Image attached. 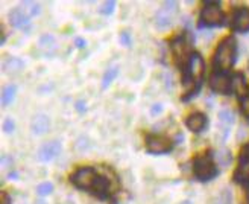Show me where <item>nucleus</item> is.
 <instances>
[{
    "instance_id": "f257e3e1",
    "label": "nucleus",
    "mask_w": 249,
    "mask_h": 204,
    "mask_svg": "<svg viewBox=\"0 0 249 204\" xmlns=\"http://www.w3.org/2000/svg\"><path fill=\"white\" fill-rule=\"evenodd\" d=\"M235 40L232 37H227L223 40L216 54H214V66L216 69H219L220 72H227L228 69H231V66L234 64V60H235Z\"/></svg>"
},
{
    "instance_id": "f03ea898",
    "label": "nucleus",
    "mask_w": 249,
    "mask_h": 204,
    "mask_svg": "<svg viewBox=\"0 0 249 204\" xmlns=\"http://www.w3.org/2000/svg\"><path fill=\"white\" fill-rule=\"evenodd\" d=\"M204 72H205V64H204L202 57L199 54L190 55L189 64H187V75H185V80H184V85L187 88V96L195 92L196 84L201 81Z\"/></svg>"
},
{
    "instance_id": "7ed1b4c3",
    "label": "nucleus",
    "mask_w": 249,
    "mask_h": 204,
    "mask_svg": "<svg viewBox=\"0 0 249 204\" xmlns=\"http://www.w3.org/2000/svg\"><path fill=\"white\" fill-rule=\"evenodd\" d=\"M217 174V169H216V164L211 159V156L208 154H204V156H199L196 160H195V175L199 178V180H211L214 175Z\"/></svg>"
},
{
    "instance_id": "20e7f679",
    "label": "nucleus",
    "mask_w": 249,
    "mask_h": 204,
    "mask_svg": "<svg viewBox=\"0 0 249 204\" xmlns=\"http://www.w3.org/2000/svg\"><path fill=\"white\" fill-rule=\"evenodd\" d=\"M99 177L93 168H81L71 175V183L79 189H94Z\"/></svg>"
},
{
    "instance_id": "39448f33",
    "label": "nucleus",
    "mask_w": 249,
    "mask_h": 204,
    "mask_svg": "<svg viewBox=\"0 0 249 204\" xmlns=\"http://www.w3.org/2000/svg\"><path fill=\"white\" fill-rule=\"evenodd\" d=\"M178 12V5L177 2H164L163 8H161L157 16H155V24L158 28H169L170 24L173 23V19H175V14Z\"/></svg>"
},
{
    "instance_id": "423d86ee",
    "label": "nucleus",
    "mask_w": 249,
    "mask_h": 204,
    "mask_svg": "<svg viewBox=\"0 0 249 204\" xmlns=\"http://www.w3.org/2000/svg\"><path fill=\"white\" fill-rule=\"evenodd\" d=\"M172 146H173L172 140L164 136L154 134L146 139V148L152 154H164V152H169L172 149Z\"/></svg>"
},
{
    "instance_id": "0eeeda50",
    "label": "nucleus",
    "mask_w": 249,
    "mask_h": 204,
    "mask_svg": "<svg viewBox=\"0 0 249 204\" xmlns=\"http://www.w3.org/2000/svg\"><path fill=\"white\" fill-rule=\"evenodd\" d=\"M223 19V14L220 11V6L217 3H207L201 12V20L207 26H216L220 24Z\"/></svg>"
},
{
    "instance_id": "6e6552de",
    "label": "nucleus",
    "mask_w": 249,
    "mask_h": 204,
    "mask_svg": "<svg viewBox=\"0 0 249 204\" xmlns=\"http://www.w3.org/2000/svg\"><path fill=\"white\" fill-rule=\"evenodd\" d=\"M210 87L217 93L227 95V93L231 92V76H228L227 73H223V72L216 73V75L211 76Z\"/></svg>"
},
{
    "instance_id": "1a4fd4ad",
    "label": "nucleus",
    "mask_w": 249,
    "mask_h": 204,
    "mask_svg": "<svg viewBox=\"0 0 249 204\" xmlns=\"http://www.w3.org/2000/svg\"><path fill=\"white\" fill-rule=\"evenodd\" d=\"M62 146L58 140H52V142H46L40 149H38V160L40 162H51L59 156Z\"/></svg>"
},
{
    "instance_id": "9d476101",
    "label": "nucleus",
    "mask_w": 249,
    "mask_h": 204,
    "mask_svg": "<svg viewBox=\"0 0 249 204\" xmlns=\"http://www.w3.org/2000/svg\"><path fill=\"white\" fill-rule=\"evenodd\" d=\"M234 178L237 183L249 184V149H243L237 171L234 174Z\"/></svg>"
},
{
    "instance_id": "9b49d317",
    "label": "nucleus",
    "mask_w": 249,
    "mask_h": 204,
    "mask_svg": "<svg viewBox=\"0 0 249 204\" xmlns=\"http://www.w3.org/2000/svg\"><path fill=\"white\" fill-rule=\"evenodd\" d=\"M172 52H173V55H175L178 62H187V64H189V60H190L189 44H187V41L182 37L177 38V40L172 43Z\"/></svg>"
},
{
    "instance_id": "f8f14e48",
    "label": "nucleus",
    "mask_w": 249,
    "mask_h": 204,
    "mask_svg": "<svg viewBox=\"0 0 249 204\" xmlns=\"http://www.w3.org/2000/svg\"><path fill=\"white\" fill-rule=\"evenodd\" d=\"M232 28L239 32L249 31V8H240L235 11L232 19Z\"/></svg>"
},
{
    "instance_id": "ddd939ff",
    "label": "nucleus",
    "mask_w": 249,
    "mask_h": 204,
    "mask_svg": "<svg viewBox=\"0 0 249 204\" xmlns=\"http://www.w3.org/2000/svg\"><path fill=\"white\" fill-rule=\"evenodd\" d=\"M8 17H9V23L17 29H26V28H29V24H31L29 16L24 14L21 9L11 11Z\"/></svg>"
},
{
    "instance_id": "4468645a",
    "label": "nucleus",
    "mask_w": 249,
    "mask_h": 204,
    "mask_svg": "<svg viewBox=\"0 0 249 204\" xmlns=\"http://www.w3.org/2000/svg\"><path fill=\"white\" fill-rule=\"evenodd\" d=\"M51 128V121L46 116V114H36L31 122V130L36 136H43Z\"/></svg>"
},
{
    "instance_id": "2eb2a0df",
    "label": "nucleus",
    "mask_w": 249,
    "mask_h": 204,
    "mask_svg": "<svg viewBox=\"0 0 249 204\" xmlns=\"http://www.w3.org/2000/svg\"><path fill=\"white\" fill-rule=\"evenodd\" d=\"M185 123H187V128H189L190 131L201 133L205 128V125H207V118H205V114H202V113H193V114H190L189 118H187Z\"/></svg>"
},
{
    "instance_id": "dca6fc26",
    "label": "nucleus",
    "mask_w": 249,
    "mask_h": 204,
    "mask_svg": "<svg viewBox=\"0 0 249 204\" xmlns=\"http://www.w3.org/2000/svg\"><path fill=\"white\" fill-rule=\"evenodd\" d=\"M231 92L237 96H246V80L242 73H235L231 78Z\"/></svg>"
},
{
    "instance_id": "f3484780",
    "label": "nucleus",
    "mask_w": 249,
    "mask_h": 204,
    "mask_svg": "<svg viewBox=\"0 0 249 204\" xmlns=\"http://www.w3.org/2000/svg\"><path fill=\"white\" fill-rule=\"evenodd\" d=\"M24 64L20 58H8L5 62H3V70L8 73V75H16V73H20L23 70Z\"/></svg>"
},
{
    "instance_id": "a211bd4d",
    "label": "nucleus",
    "mask_w": 249,
    "mask_h": 204,
    "mask_svg": "<svg viewBox=\"0 0 249 204\" xmlns=\"http://www.w3.org/2000/svg\"><path fill=\"white\" fill-rule=\"evenodd\" d=\"M232 122H234V116L230 110H220L219 111V130L222 128V131L225 133V136L228 134V128L231 126Z\"/></svg>"
},
{
    "instance_id": "6ab92c4d",
    "label": "nucleus",
    "mask_w": 249,
    "mask_h": 204,
    "mask_svg": "<svg viewBox=\"0 0 249 204\" xmlns=\"http://www.w3.org/2000/svg\"><path fill=\"white\" fill-rule=\"evenodd\" d=\"M16 90H17L16 85H6L3 88V92H2V105L3 107L11 104V101L14 99V96H16Z\"/></svg>"
},
{
    "instance_id": "aec40b11",
    "label": "nucleus",
    "mask_w": 249,
    "mask_h": 204,
    "mask_svg": "<svg viewBox=\"0 0 249 204\" xmlns=\"http://www.w3.org/2000/svg\"><path fill=\"white\" fill-rule=\"evenodd\" d=\"M24 11H26V14L29 17H35V16H38L40 14V3H36V2H31V0H26V2H23L21 3Z\"/></svg>"
},
{
    "instance_id": "412c9836",
    "label": "nucleus",
    "mask_w": 249,
    "mask_h": 204,
    "mask_svg": "<svg viewBox=\"0 0 249 204\" xmlns=\"http://www.w3.org/2000/svg\"><path fill=\"white\" fill-rule=\"evenodd\" d=\"M117 73H119V67L117 66H114V67H109L108 70H107V73L104 75V80H102V87L104 88H107L111 82L114 81V78L117 76Z\"/></svg>"
},
{
    "instance_id": "4be33fe9",
    "label": "nucleus",
    "mask_w": 249,
    "mask_h": 204,
    "mask_svg": "<svg viewBox=\"0 0 249 204\" xmlns=\"http://www.w3.org/2000/svg\"><path fill=\"white\" fill-rule=\"evenodd\" d=\"M217 160H219V163L222 164L223 168H227L228 164L231 163V154H230V151L228 149H220L217 152Z\"/></svg>"
},
{
    "instance_id": "5701e85b",
    "label": "nucleus",
    "mask_w": 249,
    "mask_h": 204,
    "mask_svg": "<svg viewBox=\"0 0 249 204\" xmlns=\"http://www.w3.org/2000/svg\"><path fill=\"white\" fill-rule=\"evenodd\" d=\"M53 190V184L52 183H41L38 187H36V192H38V195L41 197H46L49 194H52Z\"/></svg>"
},
{
    "instance_id": "b1692460",
    "label": "nucleus",
    "mask_w": 249,
    "mask_h": 204,
    "mask_svg": "<svg viewBox=\"0 0 249 204\" xmlns=\"http://www.w3.org/2000/svg\"><path fill=\"white\" fill-rule=\"evenodd\" d=\"M216 204H232V197H231V194H230V190H228V189H225V190H223V192L219 195Z\"/></svg>"
},
{
    "instance_id": "393cba45",
    "label": "nucleus",
    "mask_w": 249,
    "mask_h": 204,
    "mask_svg": "<svg viewBox=\"0 0 249 204\" xmlns=\"http://www.w3.org/2000/svg\"><path fill=\"white\" fill-rule=\"evenodd\" d=\"M240 108H242V113L245 114V118L249 119V95H246L245 98H242Z\"/></svg>"
},
{
    "instance_id": "a878e982",
    "label": "nucleus",
    "mask_w": 249,
    "mask_h": 204,
    "mask_svg": "<svg viewBox=\"0 0 249 204\" xmlns=\"http://www.w3.org/2000/svg\"><path fill=\"white\" fill-rule=\"evenodd\" d=\"M114 6H116L114 0H109V2L104 3V6L101 8V12H102V14H111V12L114 11Z\"/></svg>"
},
{
    "instance_id": "bb28decb",
    "label": "nucleus",
    "mask_w": 249,
    "mask_h": 204,
    "mask_svg": "<svg viewBox=\"0 0 249 204\" xmlns=\"http://www.w3.org/2000/svg\"><path fill=\"white\" fill-rule=\"evenodd\" d=\"M14 128H16L14 121H12L11 118H6V119L3 121V131H5V133H12V131H14Z\"/></svg>"
},
{
    "instance_id": "cd10ccee",
    "label": "nucleus",
    "mask_w": 249,
    "mask_h": 204,
    "mask_svg": "<svg viewBox=\"0 0 249 204\" xmlns=\"http://www.w3.org/2000/svg\"><path fill=\"white\" fill-rule=\"evenodd\" d=\"M120 43H122V44H124L126 47H129V46H131V37H129V34H128V32H123V34L120 35Z\"/></svg>"
},
{
    "instance_id": "c85d7f7f",
    "label": "nucleus",
    "mask_w": 249,
    "mask_h": 204,
    "mask_svg": "<svg viewBox=\"0 0 249 204\" xmlns=\"http://www.w3.org/2000/svg\"><path fill=\"white\" fill-rule=\"evenodd\" d=\"M0 204H11L9 195L6 192H2V195H0Z\"/></svg>"
},
{
    "instance_id": "c756f323",
    "label": "nucleus",
    "mask_w": 249,
    "mask_h": 204,
    "mask_svg": "<svg viewBox=\"0 0 249 204\" xmlns=\"http://www.w3.org/2000/svg\"><path fill=\"white\" fill-rule=\"evenodd\" d=\"M161 111H163V105H161V104H154V107L151 108V113L154 114V116L158 113H161Z\"/></svg>"
},
{
    "instance_id": "7c9ffc66",
    "label": "nucleus",
    "mask_w": 249,
    "mask_h": 204,
    "mask_svg": "<svg viewBox=\"0 0 249 204\" xmlns=\"http://www.w3.org/2000/svg\"><path fill=\"white\" fill-rule=\"evenodd\" d=\"M74 41H76V46H78V47H84V46H85V41L82 40V38H76Z\"/></svg>"
},
{
    "instance_id": "2f4dec72",
    "label": "nucleus",
    "mask_w": 249,
    "mask_h": 204,
    "mask_svg": "<svg viewBox=\"0 0 249 204\" xmlns=\"http://www.w3.org/2000/svg\"><path fill=\"white\" fill-rule=\"evenodd\" d=\"M84 108H85V107H84V102H82V101H79V102H78V110H81V111H82Z\"/></svg>"
},
{
    "instance_id": "473e14b6",
    "label": "nucleus",
    "mask_w": 249,
    "mask_h": 204,
    "mask_svg": "<svg viewBox=\"0 0 249 204\" xmlns=\"http://www.w3.org/2000/svg\"><path fill=\"white\" fill-rule=\"evenodd\" d=\"M36 204H47L46 201H38V203H36Z\"/></svg>"
}]
</instances>
